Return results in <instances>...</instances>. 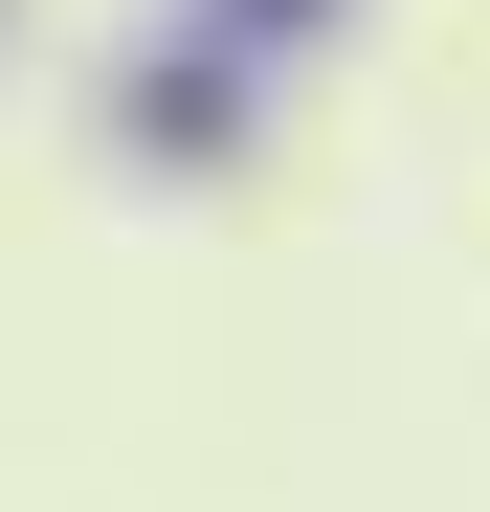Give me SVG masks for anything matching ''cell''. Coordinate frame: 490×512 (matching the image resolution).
<instances>
[]
</instances>
